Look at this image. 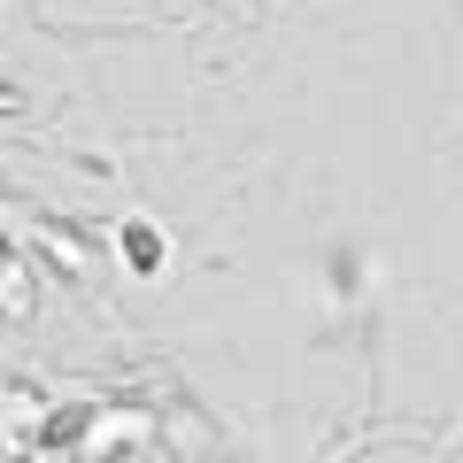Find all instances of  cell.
<instances>
[{
  "label": "cell",
  "mask_w": 463,
  "mask_h": 463,
  "mask_svg": "<svg viewBox=\"0 0 463 463\" xmlns=\"http://www.w3.org/2000/svg\"><path fill=\"white\" fill-rule=\"evenodd\" d=\"M124 240H132V263H139V270H155V263H163V240H155L147 224H132Z\"/></svg>",
  "instance_id": "1"
}]
</instances>
